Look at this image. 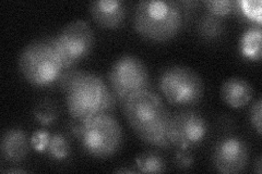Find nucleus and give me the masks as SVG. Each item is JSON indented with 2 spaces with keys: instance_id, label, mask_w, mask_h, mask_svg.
Masks as SVG:
<instances>
[{
  "instance_id": "4468645a",
  "label": "nucleus",
  "mask_w": 262,
  "mask_h": 174,
  "mask_svg": "<svg viewBox=\"0 0 262 174\" xmlns=\"http://www.w3.org/2000/svg\"><path fill=\"white\" fill-rule=\"evenodd\" d=\"M261 26L252 24L246 29L239 39V53L243 58L249 61H260L261 59Z\"/></svg>"
},
{
  "instance_id": "20e7f679",
  "label": "nucleus",
  "mask_w": 262,
  "mask_h": 174,
  "mask_svg": "<svg viewBox=\"0 0 262 174\" xmlns=\"http://www.w3.org/2000/svg\"><path fill=\"white\" fill-rule=\"evenodd\" d=\"M19 70L23 79L35 87H47L58 82L66 70L56 37H40L22 49Z\"/></svg>"
},
{
  "instance_id": "4be33fe9",
  "label": "nucleus",
  "mask_w": 262,
  "mask_h": 174,
  "mask_svg": "<svg viewBox=\"0 0 262 174\" xmlns=\"http://www.w3.org/2000/svg\"><path fill=\"white\" fill-rule=\"evenodd\" d=\"M174 162L177 168L182 170H188L193 167L194 157L189 152V149H178L175 155Z\"/></svg>"
},
{
  "instance_id": "9d476101",
  "label": "nucleus",
  "mask_w": 262,
  "mask_h": 174,
  "mask_svg": "<svg viewBox=\"0 0 262 174\" xmlns=\"http://www.w3.org/2000/svg\"><path fill=\"white\" fill-rule=\"evenodd\" d=\"M249 161V147L238 136L221 138L213 149L212 162L217 172L224 174L241 173Z\"/></svg>"
},
{
  "instance_id": "a211bd4d",
  "label": "nucleus",
  "mask_w": 262,
  "mask_h": 174,
  "mask_svg": "<svg viewBox=\"0 0 262 174\" xmlns=\"http://www.w3.org/2000/svg\"><path fill=\"white\" fill-rule=\"evenodd\" d=\"M70 147L68 139L60 133L52 134L47 147V154L51 158L57 161H62L68 158Z\"/></svg>"
},
{
  "instance_id": "f8f14e48",
  "label": "nucleus",
  "mask_w": 262,
  "mask_h": 174,
  "mask_svg": "<svg viewBox=\"0 0 262 174\" xmlns=\"http://www.w3.org/2000/svg\"><path fill=\"white\" fill-rule=\"evenodd\" d=\"M30 146L27 133L20 128L7 129L0 140V152L4 160L14 164L27 158Z\"/></svg>"
},
{
  "instance_id": "2eb2a0df",
  "label": "nucleus",
  "mask_w": 262,
  "mask_h": 174,
  "mask_svg": "<svg viewBox=\"0 0 262 174\" xmlns=\"http://www.w3.org/2000/svg\"><path fill=\"white\" fill-rule=\"evenodd\" d=\"M198 34L207 40H214L221 37L224 32L223 19L212 15L208 12L204 13L198 21Z\"/></svg>"
},
{
  "instance_id": "1a4fd4ad",
  "label": "nucleus",
  "mask_w": 262,
  "mask_h": 174,
  "mask_svg": "<svg viewBox=\"0 0 262 174\" xmlns=\"http://www.w3.org/2000/svg\"><path fill=\"white\" fill-rule=\"evenodd\" d=\"M209 131L207 120L198 112L182 110L171 113L167 138L173 147L190 149L201 144Z\"/></svg>"
},
{
  "instance_id": "5701e85b",
  "label": "nucleus",
  "mask_w": 262,
  "mask_h": 174,
  "mask_svg": "<svg viewBox=\"0 0 262 174\" xmlns=\"http://www.w3.org/2000/svg\"><path fill=\"white\" fill-rule=\"evenodd\" d=\"M262 112V102L261 98H258L253 102L249 109V121L251 126L257 131L258 135H261V113Z\"/></svg>"
},
{
  "instance_id": "bb28decb",
  "label": "nucleus",
  "mask_w": 262,
  "mask_h": 174,
  "mask_svg": "<svg viewBox=\"0 0 262 174\" xmlns=\"http://www.w3.org/2000/svg\"><path fill=\"white\" fill-rule=\"evenodd\" d=\"M3 172H6V173H26V171L24 170H21V169H8V170H3Z\"/></svg>"
},
{
  "instance_id": "412c9836",
  "label": "nucleus",
  "mask_w": 262,
  "mask_h": 174,
  "mask_svg": "<svg viewBox=\"0 0 262 174\" xmlns=\"http://www.w3.org/2000/svg\"><path fill=\"white\" fill-rule=\"evenodd\" d=\"M51 136H52V134L46 130L35 131L30 138L31 147L37 153L47 152V147H48Z\"/></svg>"
},
{
  "instance_id": "dca6fc26",
  "label": "nucleus",
  "mask_w": 262,
  "mask_h": 174,
  "mask_svg": "<svg viewBox=\"0 0 262 174\" xmlns=\"http://www.w3.org/2000/svg\"><path fill=\"white\" fill-rule=\"evenodd\" d=\"M137 171L140 173H163L166 171V162L157 152H144L136 157Z\"/></svg>"
},
{
  "instance_id": "f03ea898",
  "label": "nucleus",
  "mask_w": 262,
  "mask_h": 174,
  "mask_svg": "<svg viewBox=\"0 0 262 174\" xmlns=\"http://www.w3.org/2000/svg\"><path fill=\"white\" fill-rule=\"evenodd\" d=\"M184 21L182 6L171 0H142L137 4L133 16L138 34L154 43H165L175 38Z\"/></svg>"
},
{
  "instance_id": "0eeeda50",
  "label": "nucleus",
  "mask_w": 262,
  "mask_h": 174,
  "mask_svg": "<svg viewBox=\"0 0 262 174\" xmlns=\"http://www.w3.org/2000/svg\"><path fill=\"white\" fill-rule=\"evenodd\" d=\"M108 82L118 104L121 106L129 95L139 90L149 89L150 73L140 58L133 55H122L112 64Z\"/></svg>"
},
{
  "instance_id": "39448f33",
  "label": "nucleus",
  "mask_w": 262,
  "mask_h": 174,
  "mask_svg": "<svg viewBox=\"0 0 262 174\" xmlns=\"http://www.w3.org/2000/svg\"><path fill=\"white\" fill-rule=\"evenodd\" d=\"M124 133L112 113H96L82 121L79 137L84 152L96 159H108L116 155L122 145Z\"/></svg>"
},
{
  "instance_id": "6e6552de",
  "label": "nucleus",
  "mask_w": 262,
  "mask_h": 174,
  "mask_svg": "<svg viewBox=\"0 0 262 174\" xmlns=\"http://www.w3.org/2000/svg\"><path fill=\"white\" fill-rule=\"evenodd\" d=\"M56 40L62 54L66 69H69L92 52L95 37L88 22L75 20L63 27L56 36Z\"/></svg>"
},
{
  "instance_id": "b1692460",
  "label": "nucleus",
  "mask_w": 262,
  "mask_h": 174,
  "mask_svg": "<svg viewBox=\"0 0 262 174\" xmlns=\"http://www.w3.org/2000/svg\"><path fill=\"white\" fill-rule=\"evenodd\" d=\"M81 71L82 70H78V69L73 67V68L66 69L61 73V76H60L58 82H57V83H58L61 92L64 93L66 90H67V88L71 85V83L77 79V77L81 73Z\"/></svg>"
},
{
  "instance_id": "f257e3e1",
  "label": "nucleus",
  "mask_w": 262,
  "mask_h": 174,
  "mask_svg": "<svg viewBox=\"0 0 262 174\" xmlns=\"http://www.w3.org/2000/svg\"><path fill=\"white\" fill-rule=\"evenodd\" d=\"M122 111L134 133L146 145L168 149L167 128L171 112L162 98L150 89L129 95L121 105Z\"/></svg>"
},
{
  "instance_id": "f3484780",
  "label": "nucleus",
  "mask_w": 262,
  "mask_h": 174,
  "mask_svg": "<svg viewBox=\"0 0 262 174\" xmlns=\"http://www.w3.org/2000/svg\"><path fill=\"white\" fill-rule=\"evenodd\" d=\"M33 115L42 126H52L58 118V107L51 99H42L35 105Z\"/></svg>"
},
{
  "instance_id": "393cba45",
  "label": "nucleus",
  "mask_w": 262,
  "mask_h": 174,
  "mask_svg": "<svg viewBox=\"0 0 262 174\" xmlns=\"http://www.w3.org/2000/svg\"><path fill=\"white\" fill-rule=\"evenodd\" d=\"M255 171L258 174H261L262 172V161H261V156H259L256 162H255Z\"/></svg>"
},
{
  "instance_id": "aec40b11",
  "label": "nucleus",
  "mask_w": 262,
  "mask_h": 174,
  "mask_svg": "<svg viewBox=\"0 0 262 174\" xmlns=\"http://www.w3.org/2000/svg\"><path fill=\"white\" fill-rule=\"evenodd\" d=\"M207 12L223 19L236 10V2L234 0H207L203 3Z\"/></svg>"
},
{
  "instance_id": "6ab92c4d",
  "label": "nucleus",
  "mask_w": 262,
  "mask_h": 174,
  "mask_svg": "<svg viewBox=\"0 0 262 174\" xmlns=\"http://www.w3.org/2000/svg\"><path fill=\"white\" fill-rule=\"evenodd\" d=\"M243 18L252 24L261 26V2L260 0H241L236 2V10Z\"/></svg>"
},
{
  "instance_id": "9b49d317",
  "label": "nucleus",
  "mask_w": 262,
  "mask_h": 174,
  "mask_svg": "<svg viewBox=\"0 0 262 174\" xmlns=\"http://www.w3.org/2000/svg\"><path fill=\"white\" fill-rule=\"evenodd\" d=\"M89 12L98 27L115 30L126 20L127 5L119 0H94L89 6Z\"/></svg>"
},
{
  "instance_id": "ddd939ff",
  "label": "nucleus",
  "mask_w": 262,
  "mask_h": 174,
  "mask_svg": "<svg viewBox=\"0 0 262 174\" xmlns=\"http://www.w3.org/2000/svg\"><path fill=\"white\" fill-rule=\"evenodd\" d=\"M255 89L250 83L244 78L233 77L227 79L220 89L222 101L234 109H239L247 106L253 98Z\"/></svg>"
},
{
  "instance_id": "a878e982",
  "label": "nucleus",
  "mask_w": 262,
  "mask_h": 174,
  "mask_svg": "<svg viewBox=\"0 0 262 174\" xmlns=\"http://www.w3.org/2000/svg\"><path fill=\"white\" fill-rule=\"evenodd\" d=\"M115 172H117V173H138V171H137V170H133V169H126V168L117 169V170H115Z\"/></svg>"
},
{
  "instance_id": "7ed1b4c3",
  "label": "nucleus",
  "mask_w": 262,
  "mask_h": 174,
  "mask_svg": "<svg viewBox=\"0 0 262 174\" xmlns=\"http://www.w3.org/2000/svg\"><path fill=\"white\" fill-rule=\"evenodd\" d=\"M64 95L70 117L80 121L96 113H112L118 103L112 88L101 77L85 71H81Z\"/></svg>"
},
{
  "instance_id": "423d86ee",
  "label": "nucleus",
  "mask_w": 262,
  "mask_h": 174,
  "mask_svg": "<svg viewBox=\"0 0 262 174\" xmlns=\"http://www.w3.org/2000/svg\"><path fill=\"white\" fill-rule=\"evenodd\" d=\"M159 87L166 101L175 107L193 106L201 101L204 94L202 78L185 65H171L163 70Z\"/></svg>"
}]
</instances>
